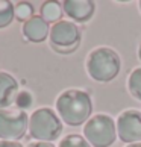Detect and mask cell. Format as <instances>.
Listing matches in <instances>:
<instances>
[{
    "label": "cell",
    "instance_id": "1",
    "mask_svg": "<svg viewBox=\"0 0 141 147\" xmlns=\"http://www.w3.org/2000/svg\"><path fill=\"white\" fill-rule=\"evenodd\" d=\"M56 112L68 126H80L91 118L93 99L85 90H65L56 99Z\"/></svg>",
    "mask_w": 141,
    "mask_h": 147
},
{
    "label": "cell",
    "instance_id": "2",
    "mask_svg": "<svg viewBox=\"0 0 141 147\" xmlns=\"http://www.w3.org/2000/svg\"><path fill=\"white\" fill-rule=\"evenodd\" d=\"M85 68L93 80L111 82L120 73V55L111 47H96L86 56Z\"/></svg>",
    "mask_w": 141,
    "mask_h": 147
},
{
    "label": "cell",
    "instance_id": "3",
    "mask_svg": "<svg viewBox=\"0 0 141 147\" xmlns=\"http://www.w3.org/2000/svg\"><path fill=\"white\" fill-rule=\"evenodd\" d=\"M62 120L52 108H38L29 115V134L36 141H55L62 134Z\"/></svg>",
    "mask_w": 141,
    "mask_h": 147
},
{
    "label": "cell",
    "instance_id": "4",
    "mask_svg": "<svg viewBox=\"0 0 141 147\" xmlns=\"http://www.w3.org/2000/svg\"><path fill=\"white\" fill-rule=\"evenodd\" d=\"M84 137L91 147H109L117 138V124L108 114H96L85 123Z\"/></svg>",
    "mask_w": 141,
    "mask_h": 147
},
{
    "label": "cell",
    "instance_id": "5",
    "mask_svg": "<svg viewBox=\"0 0 141 147\" xmlns=\"http://www.w3.org/2000/svg\"><path fill=\"white\" fill-rule=\"evenodd\" d=\"M50 44L59 53H72L82 40V32L78 24L68 20H61L50 28Z\"/></svg>",
    "mask_w": 141,
    "mask_h": 147
},
{
    "label": "cell",
    "instance_id": "6",
    "mask_svg": "<svg viewBox=\"0 0 141 147\" xmlns=\"http://www.w3.org/2000/svg\"><path fill=\"white\" fill-rule=\"evenodd\" d=\"M29 129V115L18 108L0 109V140L18 141Z\"/></svg>",
    "mask_w": 141,
    "mask_h": 147
},
{
    "label": "cell",
    "instance_id": "7",
    "mask_svg": "<svg viewBox=\"0 0 141 147\" xmlns=\"http://www.w3.org/2000/svg\"><path fill=\"white\" fill-rule=\"evenodd\" d=\"M117 135L126 144L141 143V112L126 109L117 118Z\"/></svg>",
    "mask_w": 141,
    "mask_h": 147
},
{
    "label": "cell",
    "instance_id": "8",
    "mask_svg": "<svg viewBox=\"0 0 141 147\" xmlns=\"http://www.w3.org/2000/svg\"><path fill=\"white\" fill-rule=\"evenodd\" d=\"M62 9L70 20L76 23H86L96 12V3L91 0H65Z\"/></svg>",
    "mask_w": 141,
    "mask_h": 147
},
{
    "label": "cell",
    "instance_id": "9",
    "mask_svg": "<svg viewBox=\"0 0 141 147\" xmlns=\"http://www.w3.org/2000/svg\"><path fill=\"white\" fill-rule=\"evenodd\" d=\"M23 36L29 42H43L50 35V28L49 23L41 17V15H34L29 21L23 24Z\"/></svg>",
    "mask_w": 141,
    "mask_h": 147
},
{
    "label": "cell",
    "instance_id": "10",
    "mask_svg": "<svg viewBox=\"0 0 141 147\" xmlns=\"http://www.w3.org/2000/svg\"><path fill=\"white\" fill-rule=\"evenodd\" d=\"M18 82L12 74L0 71V109L11 108L18 96Z\"/></svg>",
    "mask_w": 141,
    "mask_h": 147
},
{
    "label": "cell",
    "instance_id": "11",
    "mask_svg": "<svg viewBox=\"0 0 141 147\" xmlns=\"http://www.w3.org/2000/svg\"><path fill=\"white\" fill-rule=\"evenodd\" d=\"M64 14L62 5L59 2H46L41 6V17L44 18L47 23H58L61 21V17Z\"/></svg>",
    "mask_w": 141,
    "mask_h": 147
},
{
    "label": "cell",
    "instance_id": "12",
    "mask_svg": "<svg viewBox=\"0 0 141 147\" xmlns=\"http://www.w3.org/2000/svg\"><path fill=\"white\" fill-rule=\"evenodd\" d=\"M14 6L15 5L12 2H9V0H0V29L8 28L14 21L15 18Z\"/></svg>",
    "mask_w": 141,
    "mask_h": 147
},
{
    "label": "cell",
    "instance_id": "13",
    "mask_svg": "<svg viewBox=\"0 0 141 147\" xmlns=\"http://www.w3.org/2000/svg\"><path fill=\"white\" fill-rule=\"evenodd\" d=\"M128 90L134 99L141 102V67L134 68L128 78Z\"/></svg>",
    "mask_w": 141,
    "mask_h": 147
},
{
    "label": "cell",
    "instance_id": "14",
    "mask_svg": "<svg viewBox=\"0 0 141 147\" xmlns=\"http://www.w3.org/2000/svg\"><path fill=\"white\" fill-rule=\"evenodd\" d=\"M34 5L32 3H28V2H18L17 5L14 6V14H15V18L18 21H29L32 17H34Z\"/></svg>",
    "mask_w": 141,
    "mask_h": 147
},
{
    "label": "cell",
    "instance_id": "15",
    "mask_svg": "<svg viewBox=\"0 0 141 147\" xmlns=\"http://www.w3.org/2000/svg\"><path fill=\"white\" fill-rule=\"evenodd\" d=\"M58 147H91V144L84 137H80V135L70 134V135L64 137L61 141H59Z\"/></svg>",
    "mask_w": 141,
    "mask_h": 147
},
{
    "label": "cell",
    "instance_id": "16",
    "mask_svg": "<svg viewBox=\"0 0 141 147\" xmlns=\"http://www.w3.org/2000/svg\"><path fill=\"white\" fill-rule=\"evenodd\" d=\"M32 103H34V97H32V94L29 91H26V90L20 91L18 96H17V99H15V105H17V108L21 109V111L30 108Z\"/></svg>",
    "mask_w": 141,
    "mask_h": 147
},
{
    "label": "cell",
    "instance_id": "17",
    "mask_svg": "<svg viewBox=\"0 0 141 147\" xmlns=\"http://www.w3.org/2000/svg\"><path fill=\"white\" fill-rule=\"evenodd\" d=\"M0 147H23V144L20 141H0Z\"/></svg>",
    "mask_w": 141,
    "mask_h": 147
},
{
    "label": "cell",
    "instance_id": "18",
    "mask_svg": "<svg viewBox=\"0 0 141 147\" xmlns=\"http://www.w3.org/2000/svg\"><path fill=\"white\" fill-rule=\"evenodd\" d=\"M28 147H55L52 143H43V141H36V143H30Z\"/></svg>",
    "mask_w": 141,
    "mask_h": 147
},
{
    "label": "cell",
    "instance_id": "19",
    "mask_svg": "<svg viewBox=\"0 0 141 147\" xmlns=\"http://www.w3.org/2000/svg\"><path fill=\"white\" fill-rule=\"evenodd\" d=\"M126 147H141V143H134V144H128Z\"/></svg>",
    "mask_w": 141,
    "mask_h": 147
},
{
    "label": "cell",
    "instance_id": "20",
    "mask_svg": "<svg viewBox=\"0 0 141 147\" xmlns=\"http://www.w3.org/2000/svg\"><path fill=\"white\" fill-rule=\"evenodd\" d=\"M138 58H140V61H141V44H140V47H138Z\"/></svg>",
    "mask_w": 141,
    "mask_h": 147
},
{
    "label": "cell",
    "instance_id": "21",
    "mask_svg": "<svg viewBox=\"0 0 141 147\" xmlns=\"http://www.w3.org/2000/svg\"><path fill=\"white\" fill-rule=\"evenodd\" d=\"M138 6H140V11H141V2H140V3H138Z\"/></svg>",
    "mask_w": 141,
    "mask_h": 147
}]
</instances>
